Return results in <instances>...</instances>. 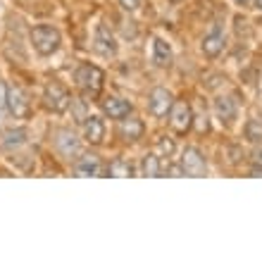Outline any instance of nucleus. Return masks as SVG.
Returning a JSON list of instances; mask_svg holds the SVG:
<instances>
[{"label": "nucleus", "instance_id": "21", "mask_svg": "<svg viewBox=\"0 0 262 262\" xmlns=\"http://www.w3.org/2000/svg\"><path fill=\"white\" fill-rule=\"evenodd\" d=\"M72 119H74L76 124H83L86 122V117H89L91 112H89V107H86V100H72Z\"/></svg>", "mask_w": 262, "mask_h": 262}, {"label": "nucleus", "instance_id": "12", "mask_svg": "<svg viewBox=\"0 0 262 262\" xmlns=\"http://www.w3.org/2000/svg\"><path fill=\"white\" fill-rule=\"evenodd\" d=\"M143 131H145L143 119L134 117V115L119 119V136H122L124 143H136L138 138H143Z\"/></svg>", "mask_w": 262, "mask_h": 262}, {"label": "nucleus", "instance_id": "28", "mask_svg": "<svg viewBox=\"0 0 262 262\" xmlns=\"http://www.w3.org/2000/svg\"><path fill=\"white\" fill-rule=\"evenodd\" d=\"M169 3H181V0H169Z\"/></svg>", "mask_w": 262, "mask_h": 262}, {"label": "nucleus", "instance_id": "25", "mask_svg": "<svg viewBox=\"0 0 262 262\" xmlns=\"http://www.w3.org/2000/svg\"><path fill=\"white\" fill-rule=\"evenodd\" d=\"M7 107V86L0 81V112Z\"/></svg>", "mask_w": 262, "mask_h": 262}, {"label": "nucleus", "instance_id": "17", "mask_svg": "<svg viewBox=\"0 0 262 262\" xmlns=\"http://www.w3.org/2000/svg\"><path fill=\"white\" fill-rule=\"evenodd\" d=\"M27 129H21V126H17V129H7L5 134H3V148H7V150H17V148H21V145H27Z\"/></svg>", "mask_w": 262, "mask_h": 262}, {"label": "nucleus", "instance_id": "1", "mask_svg": "<svg viewBox=\"0 0 262 262\" xmlns=\"http://www.w3.org/2000/svg\"><path fill=\"white\" fill-rule=\"evenodd\" d=\"M74 81L81 91V96L86 100H96L100 93H103V86H105V72L100 67L91 62H83L76 67L74 72Z\"/></svg>", "mask_w": 262, "mask_h": 262}, {"label": "nucleus", "instance_id": "14", "mask_svg": "<svg viewBox=\"0 0 262 262\" xmlns=\"http://www.w3.org/2000/svg\"><path fill=\"white\" fill-rule=\"evenodd\" d=\"M214 115H217L222 124H231L236 115H238V105H236V100L231 96H220L214 100Z\"/></svg>", "mask_w": 262, "mask_h": 262}, {"label": "nucleus", "instance_id": "26", "mask_svg": "<svg viewBox=\"0 0 262 262\" xmlns=\"http://www.w3.org/2000/svg\"><path fill=\"white\" fill-rule=\"evenodd\" d=\"M234 3L238 7H250V5H253V0H234Z\"/></svg>", "mask_w": 262, "mask_h": 262}, {"label": "nucleus", "instance_id": "20", "mask_svg": "<svg viewBox=\"0 0 262 262\" xmlns=\"http://www.w3.org/2000/svg\"><path fill=\"white\" fill-rule=\"evenodd\" d=\"M243 136L250 143H257L262 141V119H248V124L243 126Z\"/></svg>", "mask_w": 262, "mask_h": 262}, {"label": "nucleus", "instance_id": "13", "mask_svg": "<svg viewBox=\"0 0 262 262\" xmlns=\"http://www.w3.org/2000/svg\"><path fill=\"white\" fill-rule=\"evenodd\" d=\"M83 141L91 145H100L105 141V122L98 115H89L83 122Z\"/></svg>", "mask_w": 262, "mask_h": 262}, {"label": "nucleus", "instance_id": "6", "mask_svg": "<svg viewBox=\"0 0 262 262\" xmlns=\"http://www.w3.org/2000/svg\"><path fill=\"white\" fill-rule=\"evenodd\" d=\"M179 165H181V169H184L186 177H207V160L195 145L184 148Z\"/></svg>", "mask_w": 262, "mask_h": 262}, {"label": "nucleus", "instance_id": "19", "mask_svg": "<svg viewBox=\"0 0 262 262\" xmlns=\"http://www.w3.org/2000/svg\"><path fill=\"white\" fill-rule=\"evenodd\" d=\"M105 174H107V177H134V165L122 158H117L107 165V172Z\"/></svg>", "mask_w": 262, "mask_h": 262}, {"label": "nucleus", "instance_id": "22", "mask_svg": "<svg viewBox=\"0 0 262 262\" xmlns=\"http://www.w3.org/2000/svg\"><path fill=\"white\" fill-rule=\"evenodd\" d=\"M158 152L162 155V158H169L174 152V143L169 141V138H160V143H158Z\"/></svg>", "mask_w": 262, "mask_h": 262}, {"label": "nucleus", "instance_id": "9", "mask_svg": "<svg viewBox=\"0 0 262 262\" xmlns=\"http://www.w3.org/2000/svg\"><path fill=\"white\" fill-rule=\"evenodd\" d=\"M172 105H174V96L162 86H158V89H152L148 93V112L152 117H167Z\"/></svg>", "mask_w": 262, "mask_h": 262}, {"label": "nucleus", "instance_id": "2", "mask_svg": "<svg viewBox=\"0 0 262 262\" xmlns=\"http://www.w3.org/2000/svg\"><path fill=\"white\" fill-rule=\"evenodd\" d=\"M29 38H31V46H34V50L41 57H50L53 53H57V50H60V43H62L60 31H57L55 27H50V24H38V27H34L31 34H29Z\"/></svg>", "mask_w": 262, "mask_h": 262}, {"label": "nucleus", "instance_id": "5", "mask_svg": "<svg viewBox=\"0 0 262 262\" xmlns=\"http://www.w3.org/2000/svg\"><path fill=\"white\" fill-rule=\"evenodd\" d=\"M169 126L172 131L177 134H188L191 126H193V110H191V105L186 100H174L172 110H169Z\"/></svg>", "mask_w": 262, "mask_h": 262}, {"label": "nucleus", "instance_id": "27", "mask_svg": "<svg viewBox=\"0 0 262 262\" xmlns=\"http://www.w3.org/2000/svg\"><path fill=\"white\" fill-rule=\"evenodd\" d=\"M255 7H257V10H260V12H262V0H255Z\"/></svg>", "mask_w": 262, "mask_h": 262}, {"label": "nucleus", "instance_id": "3", "mask_svg": "<svg viewBox=\"0 0 262 262\" xmlns=\"http://www.w3.org/2000/svg\"><path fill=\"white\" fill-rule=\"evenodd\" d=\"M72 105V93L60 81H50L43 89V107L53 115H64Z\"/></svg>", "mask_w": 262, "mask_h": 262}, {"label": "nucleus", "instance_id": "16", "mask_svg": "<svg viewBox=\"0 0 262 262\" xmlns=\"http://www.w3.org/2000/svg\"><path fill=\"white\" fill-rule=\"evenodd\" d=\"M152 64H158V67H169L174 60V53H172V46L165 41V38H160L155 36L152 38Z\"/></svg>", "mask_w": 262, "mask_h": 262}, {"label": "nucleus", "instance_id": "4", "mask_svg": "<svg viewBox=\"0 0 262 262\" xmlns=\"http://www.w3.org/2000/svg\"><path fill=\"white\" fill-rule=\"evenodd\" d=\"M227 46V31H224V24L222 21H212V27L205 31L203 36V43H200V50H203V55L214 60V57H220V53L224 50Z\"/></svg>", "mask_w": 262, "mask_h": 262}, {"label": "nucleus", "instance_id": "15", "mask_svg": "<svg viewBox=\"0 0 262 262\" xmlns=\"http://www.w3.org/2000/svg\"><path fill=\"white\" fill-rule=\"evenodd\" d=\"M131 103L124 100V98H117V96H110L103 100V112L107 115L110 119H124L131 115Z\"/></svg>", "mask_w": 262, "mask_h": 262}, {"label": "nucleus", "instance_id": "7", "mask_svg": "<svg viewBox=\"0 0 262 262\" xmlns=\"http://www.w3.org/2000/svg\"><path fill=\"white\" fill-rule=\"evenodd\" d=\"M53 145H55V150L60 152V158H64V160L76 158V155H79V148H81L79 138H76V134L72 129L53 131Z\"/></svg>", "mask_w": 262, "mask_h": 262}, {"label": "nucleus", "instance_id": "23", "mask_svg": "<svg viewBox=\"0 0 262 262\" xmlns=\"http://www.w3.org/2000/svg\"><path fill=\"white\" fill-rule=\"evenodd\" d=\"M145 0H119V5H122V10H126V12H138L141 7H143Z\"/></svg>", "mask_w": 262, "mask_h": 262}, {"label": "nucleus", "instance_id": "11", "mask_svg": "<svg viewBox=\"0 0 262 262\" xmlns=\"http://www.w3.org/2000/svg\"><path fill=\"white\" fill-rule=\"evenodd\" d=\"M74 172L79 174V177H103V174L107 172V167L103 165V160L98 158V155L86 152V155H81V158L76 160Z\"/></svg>", "mask_w": 262, "mask_h": 262}, {"label": "nucleus", "instance_id": "8", "mask_svg": "<svg viewBox=\"0 0 262 262\" xmlns=\"http://www.w3.org/2000/svg\"><path fill=\"white\" fill-rule=\"evenodd\" d=\"M93 48L103 57H115L119 50V43H117V38H115V34H112L110 27L103 24V21H100L96 27V31H93Z\"/></svg>", "mask_w": 262, "mask_h": 262}, {"label": "nucleus", "instance_id": "24", "mask_svg": "<svg viewBox=\"0 0 262 262\" xmlns=\"http://www.w3.org/2000/svg\"><path fill=\"white\" fill-rule=\"evenodd\" d=\"M250 162H253V167H255V169H262V145H257L255 150H253Z\"/></svg>", "mask_w": 262, "mask_h": 262}, {"label": "nucleus", "instance_id": "18", "mask_svg": "<svg viewBox=\"0 0 262 262\" xmlns=\"http://www.w3.org/2000/svg\"><path fill=\"white\" fill-rule=\"evenodd\" d=\"M141 174L143 177H160L162 174V162H160L158 152H148L141 160Z\"/></svg>", "mask_w": 262, "mask_h": 262}, {"label": "nucleus", "instance_id": "10", "mask_svg": "<svg viewBox=\"0 0 262 262\" xmlns=\"http://www.w3.org/2000/svg\"><path fill=\"white\" fill-rule=\"evenodd\" d=\"M7 110L14 119H27L31 115V103L19 86H7Z\"/></svg>", "mask_w": 262, "mask_h": 262}]
</instances>
